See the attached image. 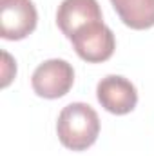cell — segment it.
Returning <instances> with one entry per match:
<instances>
[{"instance_id": "obj_1", "label": "cell", "mask_w": 154, "mask_h": 156, "mask_svg": "<svg viewBox=\"0 0 154 156\" xmlns=\"http://www.w3.org/2000/svg\"><path fill=\"white\" fill-rule=\"evenodd\" d=\"M56 133L64 147L71 151H85L100 134L98 113L83 102H73L60 111Z\"/></svg>"}, {"instance_id": "obj_2", "label": "cell", "mask_w": 154, "mask_h": 156, "mask_svg": "<svg viewBox=\"0 0 154 156\" xmlns=\"http://www.w3.org/2000/svg\"><path fill=\"white\" fill-rule=\"evenodd\" d=\"M71 42L76 55L89 64H102L109 60L116 49L114 33L103 24V20L83 26L73 35Z\"/></svg>"}, {"instance_id": "obj_3", "label": "cell", "mask_w": 154, "mask_h": 156, "mask_svg": "<svg viewBox=\"0 0 154 156\" xmlns=\"http://www.w3.org/2000/svg\"><path fill=\"white\" fill-rule=\"evenodd\" d=\"M75 83V69L67 60L51 58L42 62L31 76L33 91L40 98L56 100L65 96Z\"/></svg>"}, {"instance_id": "obj_4", "label": "cell", "mask_w": 154, "mask_h": 156, "mask_svg": "<svg viewBox=\"0 0 154 156\" xmlns=\"http://www.w3.org/2000/svg\"><path fill=\"white\" fill-rule=\"evenodd\" d=\"M38 13L33 0H0V37L24 40L37 29Z\"/></svg>"}, {"instance_id": "obj_5", "label": "cell", "mask_w": 154, "mask_h": 156, "mask_svg": "<svg viewBox=\"0 0 154 156\" xmlns=\"http://www.w3.org/2000/svg\"><path fill=\"white\" fill-rule=\"evenodd\" d=\"M96 98L111 115H129L138 104V91L134 83L120 75L102 78L96 87Z\"/></svg>"}, {"instance_id": "obj_6", "label": "cell", "mask_w": 154, "mask_h": 156, "mask_svg": "<svg viewBox=\"0 0 154 156\" xmlns=\"http://www.w3.org/2000/svg\"><path fill=\"white\" fill-rule=\"evenodd\" d=\"M98 20H102L98 0H62L56 11V24L69 40L78 29Z\"/></svg>"}, {"instance_id": "obj_7", "label": "cell", "mask_w": 154, "mask_h": 156, "mask_svg": "<svg viewBox=\"0 0 154 156\" xmlns=\"http://www.w3.org/2000/svg\"><path fill=\"white\" fill-rule=\"evenodd\" d=\"M120 20L136 31L154 27V0H111Z\"/></svg>"}]
</instances>
